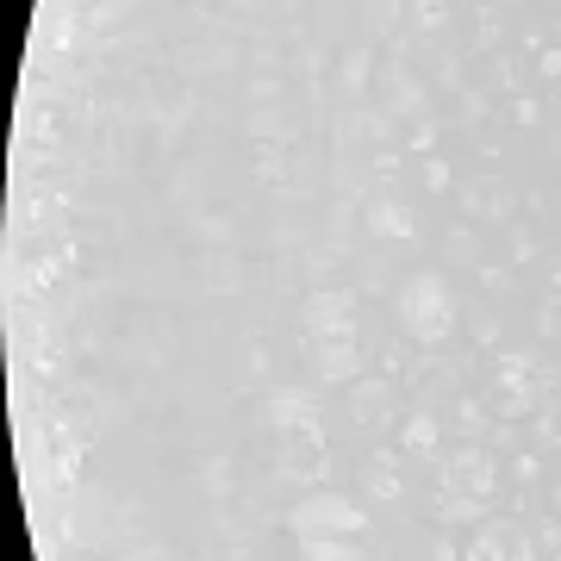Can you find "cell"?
Here are the masks:
<instances>
[{
    "label": "cell",
    "mask_w": 561,
    "mask_h": 561,
    "mask_svg": "<svg viewBox=\"0 0 561 561\" xmlns=\"http://www.w3.org/2000/svg\"><path fill=\"white\" fill-rule=\"evenodd\" d=\"M468 561H530V542H524L518 524H486L468 542Z\"/></svg>",
    "instance_id": "cell-1"
}]
</instances>
